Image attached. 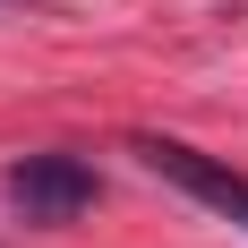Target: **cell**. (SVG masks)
<instances>
[{
  "mask_svg": "<svg viewBox=\"0 0 248 248\" xmlns=\"http://www.w3.org/2000/svg\"><path fill=\"white\" fill-rule=\"evenodd\" d=\"M9 205L26 223H69L94 205V171L77 154H26V163H9Z\"/></svg>",
  "mask_w": 248,
  "mask_h": 248,
  "instance_id": "obj_1",
  "label": "cell"
},
{
  "mask_svg": "<svg viewBox=\"0 0 248 248\" xmlns=\"http://www.w3.org/2000/svg\"><path fill=\"white\" fill-rule=\"evenodd\" d=\"M137 154H146V171L180 180L197 205H214L223 223H240V231H248V180L231 171V163H214V154H197V146H180V137H137Z\"/></svg>",
  "mask_w": 248,
  "mask_h": 248,
  "instance_id": "obj_2",
  "label": "cell"
}]
</instances>
